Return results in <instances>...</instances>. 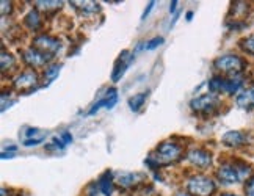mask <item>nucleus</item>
I'll return each mask as SVG.
<instances>
[{
	"label": "nucleus",
	"mask_w": 254,
	"mask_h": 196,
	"mask_svg": "<svg viewBox=\"0 0 254 196\" xmlns=\"http://www.w3.org/2000/svg\"><path fill=\"white\" fill-rule=\"evenodd\" d=\"M54 57H49V55H44L41 54L40 51H36V49H28V51L24 52V62L30 66V67H40V66H44L46 63H49L52 60Z\"/></svg>",
	"instance_id": "4468645a"
},
{
	"label": "nucleus",
	"mask_w": 254,
	"mask_h": 196,
	"mask_svg": "<svg viewBox=\"0 0 254 196\" xmlns=\"http://www.w3.org/2000/svg\"><path fill=\"white\" fill-rule=\"evenodd\" d=\"M242 49H243L245 52L254 55V33L250 35L248 38L243 39V41H242Z\"/></svg>",
	"instance_id": "b1692460"
},
{
	"label": "nucleus",
	"mask_w": 254,
	"mask_h": 196,
	"mask_svg": "<svg viewBox=\"0 0 254 196\" xmlns=\"http://www.w3.org/2000/svg\"><path fill=\"white\" fill-rule=\"evenodd\" d=\"M60 140L64 143V146H67V144H71V143H72V135H71L69 132H63V133L60 135Z\"/></svg>",
	"instance_id": "a878e982"
},
{
	"label": "nucleus",
	"mask_w": 254,
	"mask_h": 196,
	"mask_svg": "<svg viewBox=\"0 0 254 196\" xmlns=\"http://www.w3.org/2000/svg\"><path fill=\"white\" fill-rule=\"evenodd\" d=\"M236 104L237 107L243 110H253L254 109V85L250 88H245L242 90L237 96H236Z\"/></svg>",
	"instance_id": "2eb2a0df"
},
{
	"label": "nucleus",
	"mask_w": 254,
	"mask_h": 196,
	"mask_svg": "<svg viewBox=\"0 0 254 196\" xmlns=\"http://www.w3.org/2000/svg\"><path fill=\"white\" fill-rule=\"evenodd\" d=\"M187 159L193 166H196V168H201V170H207L212 165V154L206 149H199V148L191 149L187 154Z\"/></svg>",
	"instance_id": "1a4fd4ad"
},
{
	"label": "nucleus",
	"mask_w": 254,
	"mask_h": 196,
	"mask_svg": "<svg viewBox=\"0 0 254 196\" xmlns=\"http://www.w3.org/2000/svg\"><path fill=\"white\" fill-rule=\"evenodd\" d=\"M97 187H99V192L104 195V196H112L113 195V190H115V178L112 176L110 171H105L99 181H97Z\"/></svg>",
	"instance_id": "dca6fc26"
},
{
	"label": "nucleus",
	"mask_w": 254,
	"mask_h": 196,
	"mask_svg": "<svg viewBox=\"0 0 254 196\" xmlns=\"http://www.w3.org/2000/svg\"><path fill=\"white\" fill-rule=\"evenodd\" d=\"M33 49L40 51L44 55L55 57L58 49H60V41L52 38V36H49V35H40L33 39Z\"/></svg>",
	"instance_id": "0eeeda50"
},
{
	"label": "nucleus",
	"mask_w": 254,
	"mask_h": 196,
	"mask_svg": "<svg viewBox=\"0 0 254 196\" xmlns=\"http://www.w3.org/2000/svg\"><path fill=\"white\" fill-rule=\"evenodd\" d=\"M16 60H14V57L11 54H8V52H2V71L5 72L6 69H11V67L14 66Z\"/></svg>",
	"instance_id": "5701e85b"
},
{
	"label": "nucleus",
	"mask_w": 254,
	"mask_h": 196,
	"mask_svg": "<svg viewBox=\"0 0 254 196\" xmlns=\"http://www.w3.org/2000/svg\"><path fill=\"white\" fill-rule=\"evenodd\" d=\"M243 86V78L242 75H234L229 78L223 77H213L209 82V90L217 94V93H226V94H239Z\"/></svg>",
	"instance_id": "20e7f679"
},
{
	"label": "nucleus",
	"mask_w": 254,
	"mask_h": 196,
	"mask_svg": "<svg viewBox=\"0 0 254 196\" xmlns=\"http://www.w3.org/2000/svg\"><path fill=\"white\" fill-rule=\"evenodd\" d=\"M176 196H191L189 192H178V193H176Z\"/></svg>",
	"instance_id": "c756f323"
},
{
	"label": "nucleus",
	"mask_w": 254,
	"mask_h": 196,
	"mask_svg": "<svg viewBox=\"0 0 254 196\" xmlns=\"http://www.w3.org/2000/svg\"><path fill=\"white\" fill-rule=\"evenodd\" d=\"M154 5H155V2H149V3H148V8H146V9H144V13H143V19H146V17L149 16V13H151V9L154 8Z\"/></svg>",
	"instance_id": "cd10ccee"
},
{
	"label": "nucleus",
	"mask_w": 254,
	"mask_h": 196,
	"mask_svg": "<svg viewBox=\"0 0 254 196\" xmlns=\"http://www.w3.org/2000/svg\"><path fill=\"white\" fill-rule=\"evenodd\" d=\"M191 16H193V13H191V11H189V13H187V19H189V21L191 19Z\"/></svg>",
	"instance_id": "2f4dec72"
},
{
	"label": "nucleus",
	"mask_w": 254,
	"mask_h": 196,
	"mask_svg": "<svg viewBox=\"0 0 254 196\" xmlns=\"http://www.w3.org/2000/svg\"><path fill=\"white\" fill-rule=\"evenodd\" d=\"M215 69L220 71L221 74H228V75H239L243 69L247 67L245 60L240 55H234V54H226V55H220L217 60L213 62Z\"/></svg>",
	"instance_id": "7ed1b4c3"
},
{
	"label": "nucleus",
	"mask_w": 254,
	"mask_h": 196,
	"mask_svg": "<svg viewBox=\"0 0 254 196\" xmlns=\"http://www.w3.org/2000/svg\"><path fill=\"white\" fill-rule=\"evenodd\" d=\"M74 6L80 8L83 13H96L99 11V5L96 2H72Z\"/></svg>",
	"instance_id": "4be33fe9"
},
{
	"label": "nucleus",
	"mask_w": 254,
	"mask_h": 196,
	"mask_svg": "<svg viewBox=\"0 0 254 196\" xmlns=\"http://www.w3.org/2000/svg\"><path fill=\"white\" fill-rule=\"evenodd\" d=\"M182 157V148L174 141H163L157 146L148 159H146V163H148L151 168H160V166L165 165H171L176 163Z\"/></svg>",
	"instance_id": "f257e3e1"
},
{
	"label": "nucleus",
	"mask_w": 254,
	"mask_h": 196,
	"mask_svg": "<svg viewBox=\"0 0 254 196\" xmlns=\"http://www.w3.org/2000/svg\"><path fill=\"white\" fill-rule=\"evenodd\" d=\"M187 190L191 196H210L217 190V185L206 176H193L187 182Z\"/></svg>",
	"instance_id": "39448f33"
},
{
	"label": "nucleus",
	"mask_w": 254,
	"mask_h": 196,
	"mask_svg": "<svg viewBox=\"0 0 254 196\" xmlns=\"http://www.w3.org/2000/svg\"><path fill=\"white\" fill-rule=\"evenodd\" d=\"M25 25L30 28V30H40L41 27V16L36 9H32L30 13L25 16Z\"/></svg>",
	"instance_id": "f3484780"
},
{
	"label": "nucleus",
	"mask_w": 254,
	"mask_h": 196,
	"mask_svg": "<svg viewBox=\"0 0 254 196\" xmlns=\"http://www.w3.org/2000/svg\"><path fill=\"white\" fill-rule=\"evenodd\" d=\"M178 3H179V2H171V6H170V11H171V13L176 11V8H178Z\"/></svg>",
	"instance_id": "c85d7f7f"
},
{
	"label": "nucleus",
	"mask_w": 254,
	"mask_h": 196,
	"mask_svg": "<svg viewBox=\"0 0 254 196\" xmlns=\"http://www.w3.org/2000/svg\"><path fill=\"white\" fill-rule=\"evenodd\" d=\"M36 83H38V74L33 69H27L14 78L16 90H32Z\"/></svg>",
	"instance_id": "f8f14e48"
},
{
	"label": "nucleus",
	"mask_w": 254,
	"mask_h": 196,
	"mask_svg": "<svg viewBox=\"0 0 254 196\" xmlns=\"http://www.w3.org/2000/svg\"><path fill=\"white\" fill-rule=\"evenodd\" d=\"M146 179L143 173H130V171H123L115 176V182L123 189H136L141 185Z\"/></svg>",
	"instance_id": "6e6552de"
},
{
	"label": "nucleus",
	"mask_w": 254,
	"mask_h": 196,
	"mask_svg": "<svg viewBox=\"0 0 254 196\" xmlns=\"http://www.w3.org/2000/svg\"><path fill=\"white\" fill-rule=\"evenodd\" d=\"M163 44V38L162 36H157L151 39V41H146V43H141L138 44V47H136V51H140V49H144V51H154L155 47H159Z\"/></svg>",
	"instance_id": "412c9836"
},
{
	"label": "nucleus",
	"mask_w": 254,
	"mask_h": 196,
	"mask_svg": "<svg viewBox=\"0 0 254 196\" xmlns=\"http://www.w3.org/2000/svg\"><path fill=\"white\" fill-rule=\"evenodd\" d=\"M0 5H2V16H6V11H8V14L11 13V2H6V0H3Z\"/></svg>",
	"instance_id": "bb28decb"
},
{
	"label": "nucleus",
	"mask_w": 254,
	"mask_h": 196,
	"mask_svg": "<svg viewBox=\"0 0 254 196\" xmlns=\"http://www.w3.org/2000/svg\"><path fill=\"white\" fill-rule=\"evenodd\" d=\"M218 105H220V99H218V96L213 93L198 96V97H194V99H191L190 102L191 110L199 115H212L218 109Z\"/></svg>",
	"instance_id": "423d86ee"
},
{
	"label": "nucleus",
	"mask_w": 254,
	"mask_h": 196,
	"mask_svg": "<svg viewBox=\"0 0 254 196\" xmlns=\"http://www.w3.org/2000/svg\"><path fill=\"white\" fill-rule=\"evenodd\" d=\"M251 174L250 165L245 163H223L217 170V179L223 185H234L245 181Z\"/></svg>",
	"instance_id": "f03ea898"
},
{
	"label": "nucleus",
	"mask_w": 254,
	"mask_h": 196,
	"mask_svg": "<svg viewBox=\"0 0 254 196\" xmlns=\"http://www.w3.org/2000/svg\"><path fill=\"white\" fill-rule=\"evenodd\" d=\"M146 97H148V94L146 93H138V94H133L130 99H129V107L132 112H140L141 107L146 104Z\"/></svg>",
	"instance_id": "a211bd4d"
},
{
	"label": "nucleus",
	"mask_w": 254,
	"mask_h": 196,
	"mask_svg": "<svg viewBox=\"0 0 254 196\" xmlns=\"http://www.w3.org/2000/svg\"><path fill=\"white\" fill-rule=\"evenodd\" d=\"M36 3V8L43 9L44 13H49V11H57V9H60L63 6V2H35Z\"/></svg>",
	"instance_id": "aec40b11"
},
{
	"label": "nucleus",
	"mask_w": 254,
	"mask_h": 196,
	"mask_svg": "<svg viewBox=\"0 0 254 196\" xmlns=\"http://www.w3.org/2000/svg\"><path fill=\"white\" fill-rule=\"evenodd\" d=\"M133 60H135V55L133 54H130V52H127V51H124L121 55H120V58H118V62H116V65H115V69H113V74H112V80L113 82H118L120 78L124 75V72L129 69V66L133 63Z\"/></svg>",
	"instance_id": "9b49d317"
},
{
	"label": "nucleus",
	"mask_w": 254,
	"mask_h": 196,
	"mask_svg": "<svg viewBox=\"0 0 254 196\" xmlns=\"http://www.w3.org/2000/svg\"><path fill=\"white\" fill-rule=\"evenodd\" d=\"M245 189H247V195H248V196H254V176L248 179Z\"/></svg>",
	"instance_id": "393cba45"
},
{
	"label": "nucleus",
	"mask_w": 254,
	"mask_h": 196,
	"mask_svg": "<svg viewBox=\"0 0 254 196\" xmlns=\"http://www.w3.org/2000/svg\"><path fill=\"white\" fill-rule=\"evenodd\" d=\"M62 71V65H51L44 72V78H46V85L52 83L55 78H58V74Z\"/></svg>",
	"instance_id": "6ab92c4d"
},
{
	"label": "nucleus",
	"mask_w": 254,
	"mask_h": 196,
	"mask_svg": "<svg viewBox=\"0 0 254 196\" xmlns=\"http://www.w3.org/2000/svg\"><path fill=\"white\" fill-rule=\"evenodd\" d=\"M221 141L228 148H240L248 143V135L242 131H229L221 136Z\"/></svg>",
	"instance_id": "ddd939ff"
},
{
	"label": "nucleus",
	"mask_w": 254,
	"mask_h": 196,
	"mask_svg": "<svg viewBox=\"0 0 254 196\" xmlns=\"http://www.w3.org/2000/svg\"><path fill=\"white\" fill-rule=\"evenodd\" d=\"M118 104V91L116 90H109L105 93V96L104 97H101L99 101H97L90 110H88V115H94V113H97L101 109H107V110H112V109H115V105Z\"/></svg>",
	"instance_id": "9d476101"
},
{
	"label": "nucleus",
	"mask_w": 254,
	"mask_h": 196,
	"mask_svg": "<svg viewBox=\"0 0 254 196\" xmlns=\"http://www.w3.org/2000/svg\"><path fill=\"white\" fill-rule=\"evenodd\" d=\"M220 196H239V195H232V193H223V195H220Z\"/></svg>",
	"instance_id": "7c9ffc66"
}]
</instances>
